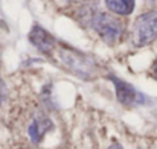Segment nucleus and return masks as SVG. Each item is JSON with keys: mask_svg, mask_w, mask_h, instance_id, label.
<instances>
[{"mask_svg": "<svg viewBox=\"0 0 157 149\" xmlns=\"http://www.w3.org/2000/svg\"><path fill=\"white\" fill-rule=\"evenodd\" d=\"M92 26L96 31V34L108 44L117 43L124 34L122 21L110 14H105V12H98L92 18Z\"/></svg>", "mask_w": 157, "mask_h": 149, "instance_id": "nucleus-1", "label": "nucleus"}, {"mask_svg": "<svg viewBox=\"0 0 157 149\" xmlns=\"http://www.w3.org/2000/svg\"><path fill=\"white\" fill-rule=\"evenodd\" d=\"M157 38V12L150 11L139 15L133 26V43L137 47L147 46Z\"/></svg>", "mask_w": 157, "mask_h": 149, "instance_id": "nucleus-2", "label": "nucleus"}, {"mask_svg": "<svg viewBox=\"0 0 157 149\" xmlns=\"http://www.w3.org/2000/svg\"><path fill=\"white\" fill-rule=\"evenodd\" d=\"M110 81H113L114 87H116V95H117V99L122 105H127V106H133V105H139V103H144L145 98L144 95H140L133 85H130L128 82L125 81H121L117 79L116 76H110Z\"/></svg>", "mask_w": 157, "mask_h": 149, "instance_id": "nucleus-3", "label": "nucleus"}, {"mask_svg": "<svg viewBox=\"0 0 157 149\" xmlns=\"http://www.w3.org/2000/svg\"><path fill=\"white\" fill-rule=\"evenodd\" d=\"M29 40H31V43H32L37 49L44 52V53L52 52L53 46H55V38H53L48 31H44V29L40 28V26H35V28L31 31Z\"/></svg>", "mask_w": 157, "mask_h": 149, "instance_id": "nucleus-4", "label": "nucleus"}, {"mask_svg": "<svg viewBox=\"0 0 157 149\" xmlns=\"http://www.w3.org/2000/svg\"><path fill=\"white\" fill-rule=\"evenodd\" d=\"M52 129V122L51 119H48L46 116H38L32 120V123L28 128V132L32 139V142L38 143L43 140V137Z\"/></svg>", "mask_w": 157, "mask_h": 149, "instance_id": "nucleus-5", "label": "nucleus"}, {"mask_svg": "<svg viewBox=\"0 0 157 149\" xmlns=\"http://www.w3.org/2000/svg\"><path fill=\"white\" fill-rule=\"evenodd\" d=\"M105 5L117 15H128L134 9V0H105Z\"/></svg>", "mask_w": 157, "mask_h": 149, "instance_id": "nucleus-6", "label": "nucleus"}, {"mask_svg": "<svg viewBox=\"0 0 157 149\" xmlns=\"http://www.w3.org/2000/svg\"><path fill=\"white\" fill-rule=\"evenodd\" d=\"M6 96H8V90H6V85L5 82L0 79V105L6 100Z\"/></svg>", "mask_w": 157, "mask_h": 149, "instance_id": "nucleus-7", "label": "nucleus"}, {"mask_svg": "<svg viewBox=\"0 0 157 149\" xmlns=\"http://www.w3.org/2000/svg\"><path fill=\"white\" fill-rule=\"evenodd\" d=\"M108 149H124V148H122V146H121L117 142H114V143H111V145L108 146Z\"/></svg>", "mask_w": 157, "mask_h": 149, "instance_id": "nucleus-8", "label": "nucleus"}, {"mask_svg": "<svg viewBox=\"0 0 157 149\" xmlns=\"http://www.w3.org/2000/svg\"><path fill=\"white\" fill-rule=\"evenodd\" d=\"M153 73H154V78L157 79V61L154 62V69H153Z\"/></svg>", "mask_w": 157, "mask_h": 149, "instance_id": "nucleus-9", "label": "nucleus"}]
</instances>
